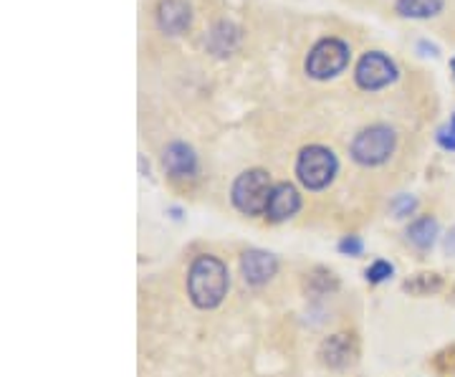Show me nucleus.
<instances>
[{"label": "nucleus", "mask_w": 455, "mask_h": 377, "mask_svg": "<svg viewBox=\"0 0 455 377\" xmlns=\"http://www.w3.org/2000/svg\"><path fill=\"white\" fill-rule=\"evenodd\" d=\"M395 8L405 18H433L443 11V0H397Z\"/></svg>", "instance_id": "nucleus-13"}, {"label": "nucleus", "mask_w": 455, "mask_h": 377, "mask_svg": "<svg viewBox=\"0 0 455 377\" xmlns=\"http://www.w3.org/2000/svg\"><path fill=\"white\" fill-rule=\"evenodd\" d=\"M193 20V11L185 0H160L157 5V23L164 33L178 36L182 33Z\"/></svg>", "instance_id": "nucleus-11"}, {"label": "nucleus", "mask_w": 455, "mask_h": 377, "mask_svg": "<svg viewBox=\"0 0 455 377\" xmlns=\"http://www.w3.org/2000/svg\"><path fill=\"white\" fill-rule=\"evenodd\" d=\"M164 172L172 180H193L197 175V155L196 149L185 142H172L163 155Z\"/></svg>", "instance_id": "nucleus-8"}, {"label": "nucleus", "mask_w": 455, "mask_h": 377, "mask_svg": "<svg viewBox=\"0 0 455 377\" xmlns=\"http://www.w3.org/2000/svg\"><path fill=\"white\" fill-rule=\"evenodd\" d=\"M415 205H418V203H415V197L403 196L392 203V211H395V215H397V218H407V215L415 211Z\"/></svg>", "instance_id": "nucleus-18"}, {"label": "nucleus", "mask_w": 455, "mask_h": 377, "mask_svg": "<svg viewBox=\"0 0 455 377\" xmlns=\"http://www.w3.org/2000/svg\"><path fill=\"white\" fill-rule=\"evenodd\" d=\"M445 251L451 253V256H455V229L448 233V238H445Z\"/></svg>", "instance_id": "nucleus-20"}, {"label": "nucleus", "mask_w": 455, "mask_h": 377, "mask_svg": "<svg viewBox=\"0 0 455 377\" xmlns=\"http://www.w3.org/2000/svg\"><path fill=\"white\" fill-rule=\"evenodd\" d=\"M337 170H339L337 155L329 148L309 145V148H304L299 152L296 178L301 180L304 188H309V190H324L326 185L334 180Z\"/></svg>", "instance_id": "nucleus-2"}, {"label": "nucleus", "mask_w": 455, "mask_h": 377, "mask_svg": "<svg viewBox=\"0 0 455 377\" xmlns=\"http://www.w3.org/2000/svg\"><path fill=\"white\" fill-rule=\"evenodd\" d=\"M271 175L266 170H245L233 182V205L243 215L266 213L268 197H271Z\"/></svg>", "instance_id": "nucleus-3"}, {"label": "nucleus", "mask_w": 455, "mask_h": 377, "mask_svg": "<svg viewBox=\"0 0 455 377\" xmlns=\"http://www.w3.org/2000/svg\"><path fill=\"white\" fill-rule=\"evenodd\" d=\"M349 64V46L339 38H322L307 56V74L311 79H331Z\"/></svg>", "instance_id": "nucleus-5"}, {"label": "nucleus", "mask_w": 455, "mask_h": 377, "mask_svg": "<svg viewBox=\"0 0 455 377\" xmlns=\"http://www.w3.org/2000/svg\"><path fill=\"white\" fill-rule=\"evenodd\" d=\"M451 66H453V74H455V59H453V61H451Z\"/></svg>", "instance_id": "nucleus-21"}, {"label": "nucleus", "mask_w": 455, "mask_h": 377, "mask_svg": "<svg viewBox=\"0 0 455 377\" xmlns=\"http://www.w3.org/2000/svg\"><path fill=\"white\" fill-rule=\"evenodd\" d=\"M301 208V196L299 190L289 185V182H278L271 190V197H268V205H266V218L274 221V223H283L289 221L291 215L299 213Z\"/></svg>", "instance_id": "nucleus-9"}, {"label": "nucleus", "mask_w": 455, "mask_h": 377, "mask_svg": "<svg viewBox=\"0 0 455 377\" xmlns=\"http://www.w3.org/2000/svg\"><path fill=\"white\" fill-rule=\"evenodd\" d=\"M362 241H359L357 236H347V238H341L339 241V251L344 256H359L362 253Z\"/></svg>", "instance_id": "nucleus-19"}, {"label": "nucleus", "mask_w": 455, "mask_h": 377, "mask_svg": "<svg viewBox=\"0 0 455 377\" xmlns=\"http://www.w3.org/2000/svg\"><path fill=\"white\" fill-rule=\"evenodd\" d=\"M438 145L443 149H455V115L451 116V122L445 127L438 130Z\"/></svg>", "instance_id": "nucleus-17"}, {"label": "nucleus", "mask_w": 455, "mask_h": 377, "mask_svg": "<svg viewBox=\"0 0 455 377\" xmlns=\"http://www.w3.org/2000/svg\"><path fill=\"white\" fill-rule=\"evenodd\" d=\"M392 274H395L392 263L374 261L372 266L367 269V281H370V284H382V281H385V279H390Z\"/></svg>", "instance_id": "nucleus-16"}, {"label": "nucleus", "mask_w": 455, "mask_h": 377, "mask_svg": "<svg viewBox=\"0 0 455 377\" xmlns=\"http://www.w3.org/2000/svg\"><path fill=\"white\" fill-rule=\"evenodd\" d=\"M435 238H438V221L435 218H418L407 229V241L420 251H427L435 244Z\"/></svg>", "instance_id": "nucleus-12"}, {"label": "nucleus", "mask_w": 455, "mask_h": 377, "mask_svg": "<svg viewBox=\"0 0 455 377\" xmlns=\"http://www.w3.org/2000/svg\"><path fill=\"white\" fill-rule=\"evenodd\" d=\"M440 286H443V279L438 274H415L412 279L405 281V292L415 296L435 294V292H440Z\"/></svg>", "instance_id": "nucleus-14"}, {"label": "nucleus", "mask_w": 455, "mask_h": 377, "mask_svg": "<svg viewBox=\"0 0 455 377\" xmlns=\"http://www.w3.org/2000/svg\"><path fill=\"white\" fill-rule=\"evenodd\" d=\"M395 132L385 124H372L367 130H362L352 142V157L355 163L364 164V167H374L390 160V155L395 152Z\"/></svg>", "instance_id": "nucleus-4"}, {"label": "nucleus", "mask_w": 455, "mask_h": 377, "mask_svg": "<svg viewBox=\"0 0 455 377\" xmlns=\"http://www.w3.org/2000/svg\"><path fill=\"white\" fill-rule=\"evenodd\" d=\"M355 79H357L359 89L377 92V89L390 86L397 79V66L392 64L390 56H385L379 51H370L359 59L357 68H355Z\"/></svg>", "instance_id": "nucleus-6"}, {"label": "nucleus", "mask_w": 455, "mask_h": 377, "mask_svg": "<svg viewBox=\"0 0 455 377\" xmlns=\"http://www.w3.org/2000/svg\"><path fill=\"white\" fill-rule=\"evenodd\" d=\"M241 271H243L245 284L260 286V284H266V281H271L276 277V256H271L266 251H245L243 259H241Z\"/></svg>", "instance_id": "nucleus-10"}, {"label": "nucleus", "mask_w": 455, "mask_h": 377, "mask_svg": "<svg viewBox=\"0 0 455 377\" xmlns=\"http://www.w3.org/2000/svg\"><path fill=\"white\" fill-rule=\"evenodd\" d=\"M309 284L311 286L316 284V289H314L316 294H326V292H334V289H337V279H334V274H331V271H322V269L311 274Z\"/></svg>", "instance_id": "nucleus-15"}, {"label": "nucleus", "mask_w": 455, "mask_h": 377, "mask_svg": "<svg viewBox=\"0 0 455 377\" xmlns=\"http://www.w3.org/2000/svg\"><path fill=\"white\" fill-rule=\"evenodd\" d=\"M357 340L352 334H331L319 345V362L329 370H347L357 360Z\"/></svg>", "instance_id": "nucleus-7"}, {"label": "nucleus", "mask_w": 455, "mask_h": 377, "mask_svg": "<svg viewBox=\"0 0 455 377\" xmlns=\"http://www.w3.org/2000/svg\"><path fill=\"white\" fill-rule=\"evenodd\" d=\"M228 266L215 256H197L188 274V294L197 309H215L228 294Z\"/></svg>", "instance_id": "nucleus-1"}, {"label": "nucleus", "mask_w": 455, "mask_h": 377, "mask_svg": "<svg viewBox=\"0 0 455 377\" xmlns=\"http://www.w3.org/2000/svg\"><path fill=\"white\" fill-rule=\"evenodd\" d=\"M453 296H455V292H453Z\"/></svg>", "instance_id": "nucleus-22"}]
</instances>
